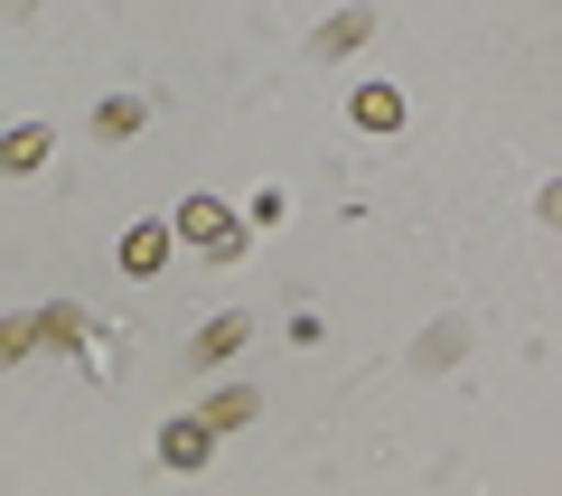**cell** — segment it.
Masks as SVG:
<instances>
[{
	"mask_svg": "<svg viewBox=\"0 0 562 496\" xmlns=\"http://www.w3.org/2000/svg\"><path fill=\"white\" fill-rule=\"evenodd\" d=\"M169 244H198V253H216V262H235V253H244V225L225 216L216 198H188L179 216H169Z\"/></svg>",
	"mask_w": 562,
	"mask_h": 496,
	"instance_id": "1",
	"label": "cell"
},
{
	"mask_svg": "<svg viewBox=\"0 0 562 496\" xmlns=\"http://www.w3.org/2000/svg\"><path fill=\"white\" fill-rule=\"evenodd\" d=\"M206 450H216V431H206L198 413H188V421H169V431H160V459H169V469H206Z\"/></svg>",
	"mask_w": 562,
	"mask_h": 496,
	"instance_id": "2",
	"label": "cell"
},
{
	"mask_svg": "<svg viewBox=\"0 0 562 496\" xmlns=\"http://www.w3.org/2000/svg\"><path fill=\"white\" fill-rule=\"evenodd\" d=\"M169 262V225H132L122 235V272H160Z\"/></svg>",
	"mask_w": 562,
	"mask_h": 496,
	"instance_id": "3",
	"label": "cell"
},
{
	"mask_svg": "<svg viewBox=\"0 0 562 496\" xmlns=\"http://www.w3.org/2000/svg\"><path fill=\"white\" fill-rule=\"evenodd\" d=\"M347 113H357L366 132H403V94H394V84H366V94L347 103Z\"/></svg>",
	"mask_w": 562,
	"mask_h": 496,
	"instance_id": "4",
	"label": "cell"
},
{
	"mask_svg": "<svg viewBox=\"0 0 562 496\" xmlns=\"http://www.w3.org/2000/svg\"><path fill=\"white\" fill-rule=\"evenodd\" d=\"M47 159V122H20V132H0V169H38Z\"/></svg>",
	"mask_w": 562,
	"mask_h": 496,
	"instance_id": "5",
	"label": "cell"
},
{
	"mask_svg": "<svg viewBox=\"0 0 562 496\" xmlns=\"http://www.w3.org/2000/svg\"><path fill=\"white\" fill-rule=\"evenodd\" d=\"M235 347H244V318H206V328H198V347H188V357H198V365H225V357H235Z\"/></svg>",
	"mask_w": 562,
	"mask_h": 496,
	"instance_id": "6",
	"label": "cell"
},
{
	"mask_svg": "<svg viewBox=\"0 0 562 496\" xmlns=\"http://www.w3.org/2000/svg\"><path fill=\"white\" fill-rule=\"evenodd\" d=\"M94 132H103V140H132V132H140V103H132V94H103Z\"/></svg>",
	"mask_w": 562,
	"mask_h": 496,
	"instance_id": "7",
	"label": "cell"
},
{
	"mask_svg": "<svg viewBox=\"0 0 562 496\" xmlns=\"http://www.w3.org/2000/svg\"><path fill=\"white\" fill-rule=\"evenodd\" d=\"M366 29H375V10H347V20H328V29H319V47H328V57H347Z\"/></svg>",
	"mask_w": 562,
	"mask_h": 496,
	"instance_id": "8",
	"label": "cell"
},
{
	"mask_svg": "<svg viewBox=\"0 0 562 496\" xmlns=\"http://www.w3.org/2000/svg\"><path fill=\"white\" fill-rule=\"evenodd\" d=\"M198 421H206V431H235V421H254V394H216Z\"/></svg>",
	"mask_w": 562,
	"mask_h": 496,
	"instance_id": "9",
	"label": "cell"
}]
</instances>
